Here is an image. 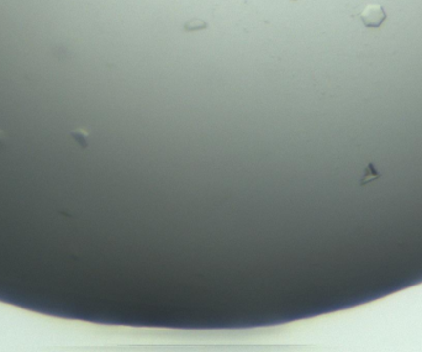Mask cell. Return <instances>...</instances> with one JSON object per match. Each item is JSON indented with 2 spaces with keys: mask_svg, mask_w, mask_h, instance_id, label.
Listing matches in <instances>:
<instances>
[{
  "mask_svg": "<svg viewBox=\"0 0 422 352\" xmlns=\"http://www.w3.org/2000/svg\"><path fill=\"white\" fill-rule=\"evenodd\" d=\"M209 27V23L206 21L201 20V19H190L184 23V31L187 32H195L201 31V30H206Z\"/></svg>",
  "mask_w": 422,
  "mask_h": 352,
  "instance_id": "7a4b0ae2",
  "label": "cell"
},
{
  "mask_svg": "<svg viewBox=\"0 0 422 352\" xmlns=\"http://www.w3.org/2000/svg\"><path fill=\"white\" fill-rule=\"evenodd\" d=\"M362 22L367 27H379L385 21L386 13L378 4H370L360 14Z\"/></svg>",
  "mask_w": 422,
  "mask_h": 352,
  "instance_id": "6da1fadb",
  "label": "cell"
},
{
  "mask_svg": "<svg viewBox=\"0 0 422 352\" xmlns=\"http://www.w3.org/2000/svg\"><path fill=\"white\" fill-rule=\"evenodd\" d=\"M293 1H296V0H293Z\"/></svg>",
  "mask_w": 422,
  "mask_h": 352,
  "instance_id": "277c9868",
  "label": "cell"
},
{
  "mask_svg": "<svg viewBox=\"0 0 422 352\" xmlns=\"http://www.w3.org/2000/svg\"><path fill=\"white\" fill-rule=\"evenodd\" d=\"M379 177H380V175H379V173L375 171V168L373 167V164L369 163L364 171V176H363L362 184H367L368 182H372V180L377 179V178H379Z\"/></svg>",
  "mask_w": 422,
  "mask_h": 352,
  "instance_id": "3957f363",
  "label": "cell"
}]
</instances>
